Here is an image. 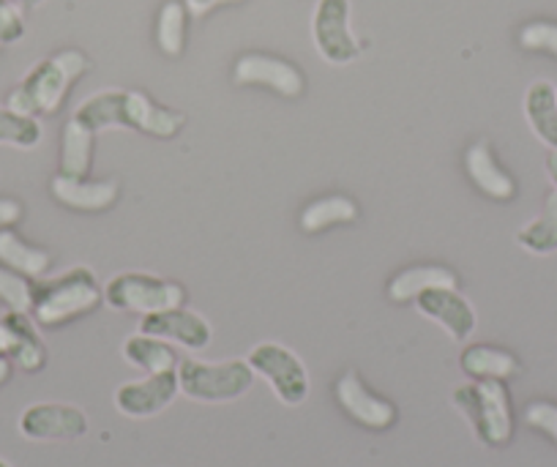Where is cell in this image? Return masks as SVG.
<instances>
[{"instance_id":"ba28073f","label":"cell","mask_w":557,"mask_h":467,"mask_svg":"<svg viewBox=\"0 0 557 467\" xmlns=\"http://www.w3.org/2000/svg\"><path fill=\"white\" fill-rule=\"evenodd\" d=\"M20 434L34 443H69L88 434L90 421L83 407L66 402H36L17 421Z\"/></svg>"},{"instance_id":"74e56055","label":"cell","mask_w":557,"mask_h":467,"mask_svg":"<svg viewBox=\"0 0 557 467\" xmlns=\"http://www.w3.org/2000/svg\"><path fill=\"white\" fill-rule=\"evenodd\" d=\"M0 467H12L7 459H0Z\"/></svg>"},{"instance_id":"8fae6325","label":"cell","mask_w":557,"mask_h":467,"mask_svg":"<svg viewBox=\"0 0 557 467\" xmlns=\"http://www.w3.org/2000/svg\"><path fill=\"white\" fill-rule=\"evenodd\" d=\"M334 396L339 402L342 410L361 427L383 432V429L394 427L396 423V407L385 396L374 394L358 372H345L334 385Z\"/></svg>"},{"instance_id":"8d00e7d4","label":"cell","mask_w":557,"mask_h":467,"mask_svg":"<svg viewBox=\"0 0 557 467\" xmlns=\"http://www.w3.org/2000/svg\"><path fill=\"white\" fill-rule=\"evenodd\" d=\"M14 3H20V7H39L41 0H14Z\"/></svg>"},{"instance_id":"5bb4252c","label":"cell","mask_w":557,"mask_h":467,"mask_svg":"<svg viewBox=\"0 0 557 467\" xmlns=\"http://www.w3.org/2000/svg\"><path fill=\"white\" fill-rule=\"evenodd\" d=\"M50 192L61 206L72 208V211H107L117 202L121 195V184L115 179L107 181H88V179H69V175L58 173L50 181Z\"/></svg>"},{"instance_id":"d6a6232c","label":"cell","mask_w":557,"mask_h":467,"mask_svg":"<svg viewBox=\"0 0 557 467\" xmlns=\"http://www.w3.org/2000/svg\"><path fill=\"white\" fill-rule=\"evenodd\" d=\"M20 345V334L14 331V325L7 318H0V358H9L12 361L14 351Z\"/></svg>"},{"instance_id":"836d02e7","label":"cell","mask_w":557,"mask_h":467,"mask_svg":"<svg viewBox=\"0 0 557 467\" xmlns=\"http://www.w3.org/2000/svg\"><path fill=\"white\" fill-rule=\"evenodd\" d=\"M191 17H206L216 7H227V3H240V0H184Z\"/></svg>"},{"instance_id":"ffe728a7","label":"cell","mask_w":557,"mask_h":467,"mask_svg":"<svg viewBox=\"0 0 557 467\" xmlns=\"http://www.w3.org/2000/svg\"><path fill=\"white\" fill-rule=\"evenodd\" d=\"M123 358L132 364L134 369L146 374H159V372H173L178 369V353L170 342L159 340L151 334H134L123 342Z\"/></svg>"},{"instance_id":"1f68e13d","label":"cell","mask_w":557,"mask_h":467,"mask_svg":"<svg viewBox=\"0 0 557 467\" xmlns=\"http://www.w3.org/2000/svg\"><path fill=\"white\" fill-rule=\"evenodd\" d=\"M23 202L14 200V197H0V233L14 228L23 219Z\"/></svg>"},{"instance_id":"8992f818","label":"cell","mask_w":557,"mask_h":467,"mask_svg":"<svg viewBox=\"0 0 557 467\" xmlns=\"http://www.w3.org/2000/svg\"><path fill=\"white\" fill-rule=\"evenodd\" d=\"M246 364L251 367L255 378H262L271 385L273 396L282 405L298 407L307 402L309 389H312L307 364L290 347L278 345V342H260V345L249 351Z\"/></svg>"},{"instance_id":"d590c367","label":"cell","mask_w":557,"mask_h":467,"mask_svg":"<svg viewBox=\"0 0 557 467\" xmlns=\"http://www.w3.org/2000/svg\"><path fill=\"white\" fill-rule=\"evenodd\" d=\"M12 372H14V364L9 361V358H0V385H7L9 380H12Z\"/></svg>"},{"instance_id":"cb8c5ba5","label":"cell","mask_w":557,"mask_h":467,"mask_svg":"<svg viewBox=\"0 0 557 467\" xmlns=\"http://www.w3.org/2000/svg\"><path fill=\"white\" fill-rule=\"evenodd\" d=\"M358 219V206L350 197L331 195L309 202L301 211L304 233H320V230L336 228V224H352Z\"/></svg>"},{"instance_id":"2e32d148","label":"cell","mask_w":557,"mask_h":467,"mask_svg":"<svg viewBox=\"0 0 557 467\" xmlns=\"http://www.w3.org/2000/svg\"><path fill=\"white\" fill-rule=\"evenodd\" d=\"M465 170H468V179L473 181L486 197H492V200L508 202L517 197V184H513L511 175L500 168L490 143L470 145L468 153H465Z\"/></svg>"},{"instance_id":"7c38bea8","label":"cell","mask_w":557,"mask_h":467,"mask_svg":"<svg viewBox=\"0 0 557 467\" xmlns=\"http://www.w3.org/2000/svg\"><path fill=\"white\" fill-rule=\"evenodd\" d=\"M412 304H416V309L421 311L426 320L441 325L454 342H468L470 336H473L475 323H479L473 304H470L459 290H430V293L418 295Z\"/></svg>"},{"instance_id":"484cf974","label":"cell","mask_w":557,"mask_h":467,"mask_svg":"<svg viewBox=\"0 0 557 467\" xmlns=\"http://www.w3.org/2000/svg\"><path fill=\"white\" fill-rule=\"evenodd\" d=\"M186 25H189V9L184 0H168L159 9L157 41L168 58H178L186 50Z\"/></svg>"},{"instance_id":"277c9868","label":"cell","mask_w":557,"mask_h":467,"mask_svg":"<svg viewBox=\"0 0 557 467\" xmlns=\"http://www.w3.org/2000/svg\"><path fill=\"white\" fill-rule=\"evenodd\" d=\"M178 385L181 394L202 405H224L235 402L255 385V372L246 361H197L184 358L178 364Z\"/></svg>"},{"instance_id":"4316f807","label":"cell","mask_w":557,"mask_h":467,"mask_svg":"<svg viewBox=\"0 0 557 467\" xmlns=\"http://www.w3.org/2000/svg\"><path fill=\"white\" fill-rule=\"evenodd\" d=\"M45 128H41L39 118L20 115V112L0 107V145L17 150H34L39 148Z\"/></svg>"},{"instance_id":"6da1fadb","label":"cell","mask_w":557,"mask_h":467,"mask_svg":"<svg viewBox=\"0 0 557 467\" xmlns=\"http://www.w3.org/2000/svg\"><path fill=\"white\" fill-rule=\"evenodd\" d=\"M90 69V61L79 50H63L36 63L23 83L9 94L7 107L20 115H52L61 110L72 85Z\"/></svg>"},{"instance_id":"4dcf8cb0","label":"cell","mask_w":557,"mask_h":467,"mask_svg":"<svg viewBox=\"0 0 557 467\" xmlns=\"http://www.w3.org/2000/svg\"><path fill=\"white\" fill-rule=\"evenodd\" d=\"M524 421H528V427L539 429V432H544L546 438H552L557 443V405L555 402H546V400L530 402V405L524 407Z\"/></svg>"},{"instance_id":"3957f363","label":"cell","mask_w":557,"mask_h":467,"mask_svg":"<svg viewBox=\"0 0 557 467\" xmlns=\"http://www.w3.org/2000/svg\"><path fill=\"white\" fill-rule=\"evenodd\" d=\"M454 407L484 445H506L513 434V413L503 380H473L454 391Z\"/></svg>"},{"instance_id":"603a6c76","label":"cell","mask_w":557,"mask_h":467,"mask_svg":"<svg viewBox=\"0 0 557 467\" xmlns=\"http://www.w3.org/2000/svg\"><path fill=\"white\" fill-rule=\"evenodd\" d=\"M94 143L96 134L79 121H66L61 134V170L58 173L69 179H88L94 168Z\"/></svg>"},{"instance_id":"30bf717a","label":"cell","mask_w":557,"mask_h":467,"mask_svg":"<svg viewBox=\"0 0 557 467\" xmlns=\"http://www.w3.org/2000/svg\"><path fill=\"white\" fill-rule=\"evenodd\" d=\"M139 331L195 353L208 351V345L213 342V329L208 325V320L197 315V311L186 309V306L146 315V318L139 320Z\"/></svg>"},{"instance_id":"d4e9b609","label":"cell","mask_w":557,"mask_h":467,"mask_svg":"<svg viewBox=\"0 0 557 467\" xmlns=\"http://www.w3.org/2000/svg\"><path fill=\"white\" fill-rule=\"evenodd\" d=\"M517 241L530 255H552L557 249V189L546 195L544 211L519 230Z\"/></svg>"},{"instance_id":"44dd1931","label":"cell","mask_w":557,"mask_h":467,"mask_svg":"<svg viewBox=\"0 0 557 467\" xmlns=\"http://www.w3.org/2000/svg\"><path fill=\"white\" fill-rule=\"evenodd\" d=\"M524 118L535 137L549 148H557V88L539 79L524 94Z\"/></svg>"},{"instance_id":"ac0fdd59","label":"cell","mask_w":557,"mask_h":467,"mask_svg":"<svg viewBox=\"0 0 557 467\" xmlns=\"http://www.w3.org/2000/svg\"><path fill=\"white\" fill-rule=\"evenodd\" d=\"M459 369L473 380H511L519 374L517 356L492 345H470L459 356Z\"/></svg>"},{"instance_id":"52a82bcc","label":"cell","mask_w":557,"mask_h":467,"mask_svg":"<svg viewBox=\"0 0 557 467\" xmlns=\"http://www.w3.org/2000/svg\"><path fill=\"white\" fill-rule=\"evenodd\" d=\"M312 39L320 58L334 66H347L361 56L350 28V0H318L312 14Z\"/></svg>"},{"instance_id":"d6986e66","label":"cell","mask_w":557,"mask_h":467,"mask_svg":"<svg viewBox=\"0 0 557 467\" xmlns=\"http://www.w3.org/2000/svg\"><path fill=\"white\" fill-rule=\"evenodd\" d=\"M0 266L12 268L28 279H41L52 268V255L41 246L28 244L14 228L0 233Z\"/></svg>"},{"instance_id":"9a60e30c","label":"cell","mask_w":557,"mask_h":467,"mask_svg":"<svg viewBox=\"0 0 557 467\" xmlns=\"http://www.w3.org/2000/svg\"><path fill=\"white\" fill-rule=\"evenodd\" d=\"M186 126L184 112H175L170 107L157 105L139 90H126V128L143 132L148 137H178L181 128Z\"/></svg>"},{"instance_id":"4fadbf2b","label":"cell","mask_w":557,"mask_h":467,"mask_svg":"<svg viewBox=\"0 0 557 467\" xmlns=\"http://www.w3.org/2000/svg\"><path fill=\"white\" fill-rule=\"evenodd\" d=\"M235 85H262V88L276 90L278 96L296 99L304 94V74L296 63L285 61V58L273 56H251L238 58L233 69Z\"/></svg>"},{"instance_id":"7402d4cb","label":"cell","mask_w":557,"mask_h":467,"mask_svg":"<svg viewBox=\"0 0 557 467\" xmlns=\"http://www.w3.org/2000/svg\"><path fill=\"white\" fill-rule=\"evenodd\" d=\"M74 121L99 134L107 128H126V90H99L74 110Z\"/></svg>"},{"instance_id":"5b68a950","label":"cell","mask_w":557,"mask_h":467,"mask_svg":"<svg viewBox=\"0 0 557 467\" xmlns=\"http://www.w3.org/2000/svg\"><path fill=\"white\" fill-rule=\"evenodd\" d=\"M104 304L115 311H132V315H153V311L186 306L184 284L170 279L153 276V273H117L104 284Z\"/></svg>"},{"instance_id":"83f0119b","label":"cell","mask_w":557,"mask_h":467,"mask_svg":"<svg viewBox=\"0 0 557 467\" xmlns=\"http://www.w3.org/2000/svg\"><path fill=\"white\" fill-rule=\"evenodd\" d=\"M34 282L36 279L23 276L12 268L0 266V304H7L9 311L34 309Z\"/></svg>"},{"instance_id":"f1b7e54d","label":"cell","mask_w":557,"mask_h":467,"mask_svg":"<svg viewBox=\"0 0 557 467\" xmlns=\"http://www.w3.org/2000/svg\"><path fill=\"white\" fill-rule=\"evenodd\" d=\"M519 45L533 52H549L557 58V23H530L519 30Z\"/></svg>"},{"instance_id":"e0dca14e","label":"cell","mask_w":557,"mask_h":467,"mask_svg":"<svg viewBox=\"0 0 557 467\" xmlns=\"http://www.w3.org/2000/svg\"><path fill=\"white\" fill-rule=\"evenodd\" d=\"M441 287H459V279L451 268L446 266H412L396 273L388 282V298L394 304H410L418 295L430 293Z\"/></svg>"},{"instance_id":"7a4b0ae2","label":"cell","mask_w":557,"mask_h":467,"mask_svg":"<svg viewBox=\"0 0 557 467\" xmlns=\"http://www.w3.org/2000/svg\"><path fill=\"white\" fill-rule=\"evenodd\" d=\"M104 300V287L88 266H74L55 279H36L30 318L41 329H61L72 320L96 311Z\"/></svg>"},{"instance_id":"e575fe53","label":"cell","mask_w":557,"mask_h":467,"mask_svg":"<svg viewBox=\"0 0 557 467\" xmlns=\"http://www.w3.org/2000/svg\"><path fill=\"white\" fill-rule=\"evenodd\" d=\"M546 173H549L552 184H555L557 189V148H552L549 156H546Z\"/></svg>"},{"instance_id":"9c48e42d","label":"cell","mask_w":557,"mask_h":467,"mask_svg":"<svg viewBox=\"0 0 557 467\" xmlns=\"http://www.w3.org/2000/svg\"><path fill=\"white\" fill-rule=\"evenodd\" d=\"M178 394V369H173V372L148 374L143 380H134V383L117 385L115 407L121 416L143 421V418H153L168 410Z\"/></svg>"},{"instance_id":"f546056e","label":"cell","mask_w":557,"mask_h":467,"mask_svg":"<svg viewBox=\"0 0 557 467\" xmlns=\"http://www.w3.org/2000/svg\"><path fill=\"white\" fill-rule=\"evenodd\" d=\"M25 36V17L20 12V3L14 0H0V50L9 45H17Z\"/></svg>"}]
</instances>
